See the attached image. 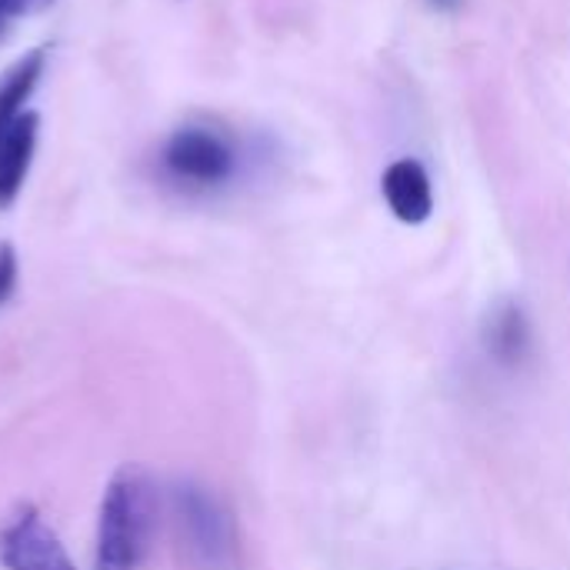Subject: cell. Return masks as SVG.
<instances>
[{"mask_svg": "<svg viewBox=\"0 0 570 570\" xmlns=\"http://www.w3.org/2000/svg\"><path fill=\"white\" fill-rule=\"evenodd\" d=\"M157 534V488L140 464H124L107 481L97 511L94 570H137Z\"/></svg>", "mask_w": 570, "mask_h": 570, "instance_id": "1", "label": "cell"}, {"mask_svg": "<svg viewBox=\"0 0 570 570\" xmlns=\"http://www.w3.org/2000/svg\"><path fill=\"white\" fill-rule=\"evenodd\" d=\"M160 170L187 190H217L240 170L237 140L214 124H180L160 147Z\"/></svg>", "mask_w": 570, "mask_h": 570, "instance_id": "2", "label": "cell"}, {"mask_svg": "<svg viewBox=\"0 0 570 570\" xmlns=\"http://www.w3.org/2000/svg\"><path fill=\"white\" fill-rule=\"evenodd\" d=\"M174 508L177 521L184 531V541L197 564L207 570H230L237 558V538H234V521L227 508L200 484H180L174 491Z\"/></svg>", "mask_w": 570, "mask_h": 570, "instance_id": "3", "label": "cell"}, {"mask_svg": "<svg viewBox=\"0 0 570 570\" xmlns=\"http://www.w3.org/2000/svg\"><path fill=\"white\" fill-rule=\"evenodd\" d=\"M0 564L3 570H77L57 531L30 504L17 508L0 528Z\"/></svg>", "mask_w": 570, "mask_h": 570, "instance_id": "4", "label": "cell"}, {"mask_svg": "<svg viewBox=\"0 0 570 570\" xmlns=\"http://www.w3.org/2000/svg\"><path fill=\"white\" fill-rule=\"evenodd\" d=\"M40 137V117L33 110L20 114L7 127H0V210L13 207L30 174Z\"/></svg>", "mask_w": 570, "mask_h": 570, "instance_id": "5", "label": "cell"}, {"mask_svg": "<svg viewBox=\"0 0 570 570\" xmlns=\"http://www.w3.org/2000/svg\"><path fill=\"white\" fill-rule=\"evenodd\" d=\"M384 200L391 207V214L404 224H424L434 210V190H431V177L428 170L404 157L394 160L384 170Z\"/></svg>", "mask_w": 570, "mask_h": 570, "instance_id": "6", "label": "cell"}, {"mask_svg": "<svg viewBox=\"0 0 570 570\" xmlns=\"http://www.w3.org/2000/svg\"><path fill=\"white\" fill-rule=\"evenodd\" d=\"M484 347L504 367H518L528 357V351H531V324H528V314H524L521 304L508 301L491 314L488 331H484Z\"/></svg>", "mask_w": 570, "mask_h": 570, "instance_id": "7", "label": "cell"}, {"mask_svg": "<svg viewBox=\"0 0 570 570\" xmlns=\"http://www.w3.org/2000/svg\"><path fill=\"white\" fill-rule=\"evenodd\" d=\"M47 70V47H33L23 57H17L3 73H0V127L27 114V104Z\"/></svg>", "mask_w": 570, "mask_h": 570, "instance_id": "8", "label": "cell"}, {"mask_svg": "<svg viewBox=\"0 0 570 570\" xmlns=\"http://www.w3.org/2000/svg\"><path fill=\"white\" fill-rule=\"evenodd\" d=\"M13 287H17V254L10 244H0V304H7Z\"/></svg>", "mask_w": 570, "mask_h": 570, "instance_id": "9", "label": "cell"}, {"mask_svg": "<svg viewBox=\"0 0 570 570\" xmlns=\"http://www.w3.org/2000/svg\"><path fill=\"white\" fill-rule=\"evenodd\" d=\"M428 3H431L434 10H458L464 0H428Z\"/></svg>", "mask_w": 570, "mask_h": 570, "instance_id": "10", "label": "cell"}, {"mask_svg": "<svg viewBox=\"0 0 570 570\" xmlns=\"http://www.w3.org/2000/svg\"><path fill=\"white\" fill-rule=\"evenodd\" d=\"M40 3H47V0H33V7H40Z\"/></svg>", "mask_w": 570, "mask_h": 570, "instance_id": "11", "label": "cell"}]
</instances>
